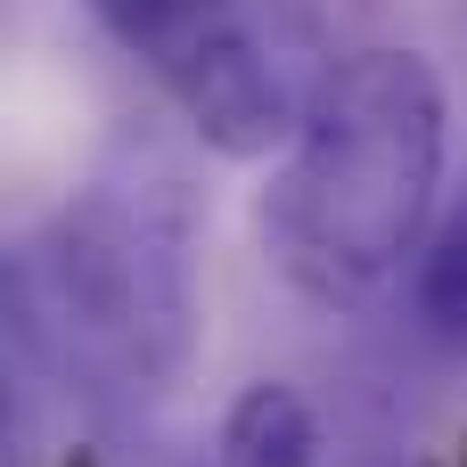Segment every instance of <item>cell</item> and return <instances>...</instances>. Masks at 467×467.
<instances>
[{
	"label": "cell",
	"mask_w": 467,
	"mask_h": 467,
	"mask_svg": "<svg viewBox=\"0 0 467 467\" xmlns=\"http://www.w3.org/2000/svg\"><path fill=\"white\" fill-rule=\"evenodd\" d=\"M16 394L66 378L90 402H156L197 361V197L148 140H115L99 172L8 263Z\"/></svg>",
	"instance_id": "cell-1"
},
{
	"label": "cell",
	"mask_w": 467,
	"mask_h": 467,
	"mask_svg": "<svg viewBox=\"0 0 467 467\" xmlns=\"http://www.w3.org/2000/svg\"><path fill=\"white\" fill-rule=\"evenodd\" d=\"M451 107L419 49H361L312 99L263 189V246L312 304H369L427 246Z\"/></svg>",
	"instance_id": "cell-2"
},
{
	"label": "cell",
	"mask_w": 467,
	"mask_h": 467,
	"mask_svg": "<svg viewBox=\"0 0 467 467\" xmlns=\"http://www.w3.org/2000/svg\"><path fill=\"white\" fill-rule=\"evenodd\" d=\"M369 0H238L189 66H172V99L213 156L296 148L312 99L369 41Z\"/></svg>",
	"instance_id": "cell-3"
},
{
	"label": "cell",
	"mask_w": 467,
	"mask_h": 467,
	"mask_svg": "<svg viewBox=\"0 0 467 467\" xmlns=\"http://www.w3.org/2000/svg\"><path fill=\"white\" fill-rule=\"evenodd\" d=\"M205 467H320V410L296 386L254 378V386L230 394Z\"/></svg>",
	"instance_id": "cell-4"
},
{
	"label": "cell",
	"mask_w": 467,
	"mask_h": 467,
	"mask_svg": "<svg viewBox=\"0 0 467 467\" xmlns=\"http://www.w3.org/2000/svg\"><path fill=\"white\" fill-rule=\"evenodd\" d=\"M230 8H238V0H90V16H99L131 57H148L156 74L189 66V57L205 49V33H213Z\"/></svg>",
	"instance_id": "cell-5"
},
{
	"label": "cell",
	"mask_w": 467,
	"mask_h": 467,
	"mask_svg": "<svg viewBox=\"0 0 467 467\" xmlns=\"http://www.w3.org/2000/svg\"><path fill=\"white\" fill-rule=\"evenodd\" d=\"M410 296H419V320H427V337L467 345V197L443 213V222H435V230H427Z\"/></svg>",
	"instance_id": "cell-6"
}]
</instances>
